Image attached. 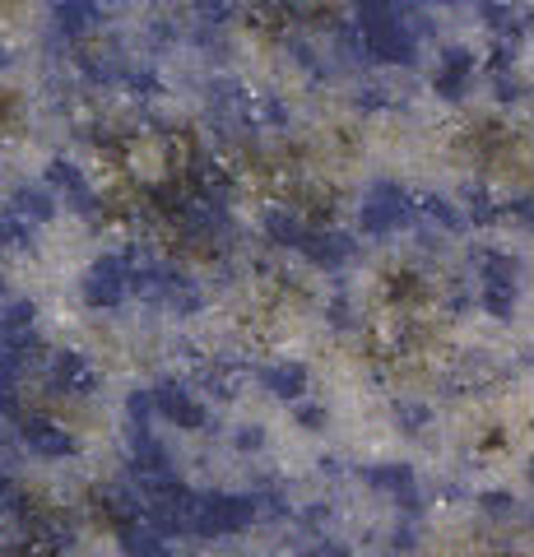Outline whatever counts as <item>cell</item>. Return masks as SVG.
<instances>
[{
    "mask_svg": "<svg viewBox=\"0 0 534 557\" xmlns=\"http://www.w3.org/2000/svg\"><path fill=\"white\" fill-rule=\"evenodd\" d=\"M358 33H363V51L376 65H413L419 61V38L423 33L405 20V10H382V14H358Z\"/></svg>",
    "mask_w": 534,
    "mask_h": 557,
    "instance_id": "1",
    "label": "cell"
},
{
    "mask_svg": "<svg viewBox=\"0 0 534 557\" xmlns=\"http://www.w3.org/2000/svg\"><path fill=\"white\" fill-rule=\"evenodd\" d=\"M419 219V200L400 182H372L363 205H358V228L368 237H390Z\"/></svg>",
    "mask_w": 534,
    "mask_h": 557,
    "instance_id": "2",
    "label": "cell"
},
{
    "mask_svg": "<svg viewBox=\"0 0 534 557\" xmlns=\"http://www.w3.org/2000/svg\"><path fill=\"white\" fill-rule=\"evenodd\" d=\"M256 516H261V497H243V493H210V497H200L196 534H204V539L243 534Z\"/></svg>",
    "mask_w": 534,
    "mask_h": 557,
    "instance_id": "3",
    "label": "cell"
},
{
    "mask_svg": "<svg viewBox=\"0 0 534 557\" xmlns=\"http://www.w3.org/2000/svg\"><path fill=\"white\" fill-rule=\"evenodd\" d=\"M516 298H521V265L507 251H484L479 256V302L493 317H511Z\"/></svg>",
    "mask_w": 534,
    "mask_h": 557,
    "instance_id": "4",
    "label": "cell"
},
{
    "mask_svg": "<svg viewBox=\"0 0 534 557\" xmlns=\"http://www.w3.org/2000/svg\"><path fill=\"white\" fill-rule=\"evenodd\" d=\"M131 298V256H102L84 274V302L89 307H122Z\"/></svg>",
    "mask_w": 534,
    "mask_h": 557,
    "instance_id": "5",
    "label": "cell"
},
{
    "mask_svg": "<svg viewBox=\"0 0 534 557\" xmlns=\"http://www.w3.org/2000/svg\"><path fill=\"white\" fill-rule=\"evenodd\" d=\"M479 75V61L470 47H446L437 57V70H433V89L446 98V102H460L470 94V84Z\"/></svg>",
    "mask_w": 534,
    "mask_h": 557,
    "instance_id": "6",
    "label": "cell"
},
{
    "mask_svg": "<svg viewBox=\"0 0 534 557\" xmlns=\"http://www.w3.org/2000/svg\"><path fill=\"white\" fill-rule=\"evenodd\" d=\"M298 251L312 260L316 270H339V265H349V260H353L358 242L349 233H339V228H307Z\"/></svg>",
    "mask_w": 534,
    "mask_h": 557,
    "instance_id": "7",
    "label": "cell"
},
{
    "mask_svg": "<svg viewBox=\"0 0 534 557\" xmlns=\"http://www.w3.org/2000/svg\"><path fill=\"white\" fill-rule=\"evenodd\" d=\"M153 405H159V413L167 418V423H177L186 432L204 428V405L182 386V381H159V386H153Z\"/></svg>",
    "mask_w": 534,
    "mask_h": 557,
    "instance_id": "8",
    "label": "cell"
},
{
    "mask_svg": "<svg viewBox=\"0 0 534 557\" xmlns=\"http://www.w3.org/2000/svg\"><path fill=\"white\" fill-rule=\"evenodd\" d=\"M47 10L65 42H79L84 33H94L102 24V0H47Z\"/></svg>",
    "mask_w": 534,
    "mask_h": 557,
    "instance_id": "9",
    "label": "cell"
},
{
    "mask_svg": "<svg viewBox=\"0 0 534 557\" xmlns=\"http://www.w3.org/2000/svg\"><path fill=\"white\" fill-rule=\"evenodd\" d=\"M47 186L57 190V196L71 205V209H79V214H98V196L89 190V182H84V172L75 168V163H65V159H51L47 163Z\"/></svg>",
    "mask_w": 534,
    "mask_h": 557,
    "instance_id": "10",
    "label": "cell"
},
{
    "mask_svg": "<svg viewBox=\"0 0 534 557\" xmlns=\"http://www.w3.org/2000/svg\"><path fill=\"white\" fill-rule=\"evenodd\" d=\"M51 386L61 395H94L98 372L84 354H71V348H65V354H51Z\"/></svg>",
    "mask_w": 534,
    "mask_h": 557,
    "instance_id": "11",
    "label": "cell"
},
{
    "mask_svg": "<svg viewBox=\"0 0 534 557\" xmlns=\"http://www.w3.org/2000/svg\"><path fill=\"white\" fill-rule=\"evenodd\" d=\"M186 186H191L200 200H219V205H228V196H233L228 168H223L219 159H210V153H196L191 159V168H186Z\"/></svg>",
    "mask_w": 534,
    "mask_h": 557,
    "instance_id": "12",
    "label": "cell"
},
{
    "mask_svg": "<svg viewBox=\"0 0 534 557\" xmlns=\"http://www.w3.org/2000/svg\"><path fill=\"white\" fill-rule=\"evenodd\" d=\"M20 437L28 442V450H38V456H51V460L75 456V437L61 423H51V418H24Z\"/></svg>",
    "mask_w": 534,
    "mask_h": 557,
    "instance_id": "13",
    "label": "cell"
},
{
    "mask_svg": "<svg viewBox=\"0 0 534 557\" xmlns=\"http://www.w3.org/2000/svg\"><path fill=\"white\" fill-rule=\"evenodd\" d=\"M363 479L372 487H382V493H390L400 507L419 511V483H413V469L409 465H372V469H363Z\"/></svg>",
    "mask_w": 534,
    "mask_h": 557,
    "instance_id": "14",
    "label": "cell"
},
{
    "mask_svg": "<svg viewBox=\"0 0 534 557\" xmlns=\"http://www.w3.org/2000/svg\"><path fill=\"white\" fill-rule=\"evenodd\" d=\"M126 57H116V51H79V75L94 84V89H112V84L126 79Z\"/></svg>",
    "mask_w": 534,
    "mask_h": 557,
    "instance_id": "15",
    "label": "cell"
},
{
    "mask_svg": "<svg viewBox=\"0 0 534 557\" xmlns=\"http://www.w3.org/2000/svg\"><path fill=\"white\" fill-rule=\"evenodd\" d=\"M10 209H14V214H24L33 228H38V223L57 219V190H51V186H20L10 196Z\"/></svg>",
    "mask_w": 534,
    "mask_h": 557,
    "instance_id": "16",
    "label": "cell"
},
{
    "mask_svg": "<svg viewBox=\"0 0 534 557\" xmlns=\"http://www.w3.org/2000/svg\"><path fill=\"white\" fill-rule=\"evenodd\" d=\"M261 228H265V237L274 242V247H293V251H298V247H302V237H307V223H302L298 214H293L288 205H274V209H265Z\"/></svg>",
    "mask_w": 534,
    "mask_h": 557,
    "instance_id": "17",
    "label": "cell"
},
{
    "mask_svg": "<svg viewBox=\"0 0 534 557\" xmlns=\"http://www.w3.org/2000/svg\"><path fill=\"white\" fill-rule=\"evenodd\" d=\"M33 321H38V307H33V302H14V307H5V317H0V330H5V339L20 348L24 358H28V348H38Z\"/></svg>",
    "mask_w": 534,
    "mask_h": 557,
    "instance_id": "18",
    "label": "cell"
},
{
    "mask_svg": "<svg viewBox=\"0 0 534 557\" xmlns=\"http://www.w3.org/2000/svg\"><path fill=\"white\" fill-rule=\"evenodd\" d=\"M122 548L126 557H167V534L159 525H145V520H131L122 525Z\"/></svg>",
    "mask_w": 534,
    "mask_h": 557,
    "instance_id": "19",
    "label": "cell"
},
{
    "mask_svg": "<svg viewBox=\"0 0 534 557\" xmlns=\"http://www.w3.org/2000/svg\"><path fill=\"white\" fill-rule=\"evenodd\" d=\"M484 24L497 42H516L525 33V14L516 5H507V0H484Z\"/></svg>",
    "mask_w": 534,
    "mask_h": 557,
    "instance_id": "20",
    "label": "cell"
},
{
    "mask_svg": "<svg viewBox=\"0 0 534 557\" xmlns=\"http://www.w3.org/2000/svg\"><path fill=\"white\" fill-rule=\"evenodd\" d=\"M265 391L274 395V399H302V391H307V368L302 362H274V368H265Z\"/></svg>",
    "mask_w": 534,
    "mask_h": 557,
    "instance_id": "21",
    "label": "cell"
},
{
    "mask_svg": "<svg viewBox=\"0 0 534 557\" xmlns=\"http://www.w3.org/2000/svg\"><path fill=\"white\" fill-rule=\"evenodd\" d=\"M159 302H163V307H177V311H196V307H200V293H196V284H191V278H186V274H177V270H163Z\"/></svg>",
    "mask_w": 534,
    "mask_h": 557,
    "instance_id": "22",
    "label": "cell"
},
{
    "mask_svg": "<svg viewBox=\"0 0 534 557\" xmlns=\"http://www.w3.org/2000/svg\"><path fill=\"white\" fill-rule=\"evenodd\" d=\"M419 219H427V223H433V228H442V233H460V228H464V214H460L451 200H442V196L419 200Z\"/></svg>",
    "mask_w": 534,
    "mask_h": 557,
    "instance_id": "23",
    "label": "cell"
},
{
    "mask_svg": "<svg viewBox=\"0 0 534 557\" xmlns=\"http://www.w3.org/2000/svg\"><path fill=\"white\" fill-rule=\"evenodd\" d=\"M33 242V223L14 209H0V251H20Z\"/></svg>",
    "mask_w": 534,
    "mask_h": 557,
    "instance_id": "24",
    "label": "cell"
},
{
    "mask_svg": "<svg viewBox=\"0 0 534 557\" xmlns=\"http://www.w3.org/2000/svg\"><path fill=\"white\" fill-rule=\"evenodd\" d=\"M191 20L214 24V28H228L237 20V0H191Z\"/></svg>",
    "mask_w": 534,
    "mask_h": 557,
    "instance_id": "25",
    "label": "cell"
},
{
    "mask_svg": "<svg viewBox=\"0 0 534 557\" xmlns=\"http://www.w3.org/2000/svg\"><path fill=\"white\" fill-rule=\"evenodd\" d=\"M493 94L497 102H521L525 98V79L511 65H493Z\"/></svg>",
    "mask_w": 534,
    "mask_h": 557,
    "instance_id": "26",
    "label": "cell"
},
{
    "mask_svg": "<svg viewBox=\"0 0 534 557\" xmlns=\"http://www.w3.org/2000/svg\"><path fill=\"white\" fill-rule=\"evenodd\" d=\"M126 89L135 94V98H149V94H159V75H153L149 65H126Z\"/></svg>",
    "mask_w": 534,
    "mask_h": 557,
    "instance_id": "27",
    "label": "cell"
},
{
    "mask_svg": "<svg viewBox=\"0 0 534 557\" xmlns=\"http://www.w3.org/2000/svg\"><path fill=\"white\" fill-rule=\"evenodd\" d=\"M153 409H159V405H153V391H131V399H126L131 428H149V413Z\"/></svg>",
    "mask_w": 534,
    "mask_h": 557,
    "instance_id": "28",
    "label": "cell"
},
{
    "mask_svg": "<svg viewBox=\"0 0 534 557\" xmlns=\"http://www.w3.org/2000/svg\"><path fill=\"white\" fill-rule=\"evenodd\" d=\"M464 200H470V219H474V223H493L497 214H502V209H497V200L488 196V190H470Z\"/></svg>",
    "mask_w": 534,
    "mask_h": 557,
    "instance_id": "29",
    "label": "cell"
},
{
    "mask_svg": "<svg viewBox=\"0 0 534 557\" xmlns=\"http://www.w3.org/2000/svg\"><path fill=\"white\" fill-rule=\"evenodd\" d=\"M353 102L363 112H382V108H390V89H382V84H368V89L353 94Z\"/></svg>",
    "mask_w": 534,
    "mask_h": 557,
    "instance_id": "30",
    "label": "cell"
},
{
    "mask_svg": "<svg viewBox=\"0 0 534 557\" xmlns=\"http://www.w3.org/2000/svg\"><path fill=\"white\" fill-rule=\"evenodd\" d=\"M395 418L405 423V432H423V423H427V409L423 405H395Z\"/></svg>",
    "mask_w": 534,
    "mask_h": 557,
    "instance_id": "31",
    "label": "cell"
},
{
    "mask_svg": "<svg viewBox=\"0 0 534 557\" xmlns=\"http://www.w3.org/2000/svg\"><path fill=\"white\" fill-rule=\"evenodd\" d=\"M256 112H261L265 121H274V126H288V108H284V102L280 98H256Z\"/></svg>",
    "mask_w": 534,
    "mask_h": 557,
    "instance_id": "32",
    "label": "cell"
},
{
    "mask_svg": "<svg viewBox=\"0 0 534 557\" xmlns=\"http://www.w3.org/2000/svg\"><path fill=\"white\" fill-rule=\"evenodd\" d=\"M484 511L497 516V520H507V516H516V502H511L507 493H488V497H484Z\"/></svg>",
    "mask_w": 534,
    "mask_h": 557,
    "instance_id": "33",
    "label": "cell"
},
{
    "mask_svg": "<svg viewBox=\"0 0 534 557\" xmlns=\"http://www.w3.org/2000/svg\"><path fill=\"white\" fill-rule=\"evenodd\" d=\"M261 446H265V432L256 428V423L237 432V450H261Z\"/></svg>",
    "mask_w": 534,
    "mask_h": 557,
    "instance_id": "34",
    "label": "cell"
},
{
    "mask_svg": "<svg viewBox=\"0 0 534 557\" xmlns=\"http://www.w3.org/2000/svg\"><path fill=\"white\" fill-rule=\"evenodd\" d=\"M349 5H353L358 14H382V10H395L400 0H349Z\"/></svg>",
    "mask_w": 534,
    "mask_h": 557,
    "instance_id": "35",
    "label": "cell"
},
{
    "mask_svg": "<svg viewBox=\"0 0 534 557\" xmlns=\"http://www.w3.org/2000/svg\"><path fill=\"white\" fill-rule=\"evenodd\" d=\"M302 557H349V553H344L339 544H316V548H307Z\"/></svg>",
    "mask_w": 534,
    "mask_h": 557,
    "instance_id": "36",
    "label": "cell"
},
{
    "mask_svg": "<svg viewBox=\"0 0 534 557\" xmlns=\"http://www.w3.org/2000/svg\"><path fill=\"white\" fill-rule=\"evenodd\" d=\"M331 321L335 325H349L353 317H349V302H344V298H335V307H331Z\"/></svg>",
    "mask_w": 534,
    "mask_h": 557,
    "instance_id": "37",
    "label": "cell"
},
{
    "mask_svg": "<svg viewBox=\"0 0 534 557\" xmlns=\"http://www.w3.org/2000/svg\"><path fill=\"white\" fill-rule=\"evenodd\" d=\"M442 5H464V0H442Z\"/></svg>",
    "mask_w": 534,
    "mask_h": 557,
    "instance_id": "38",
    "label": "cell"
},
{
    "mask_svg": "<svg viewBox=\"0 0 534 557\" xmlns=\"http://www.w3.org/2000/svg\"><path fill=\"white\" fill-rule=\"evenodd\" d=\"M530 479H534V469H530Z\"/></svg>",
    "mask_w": 534,
    "mask_h": 557,
    "instance_id": "39",
    "label": "cell"
}]
</instances>
